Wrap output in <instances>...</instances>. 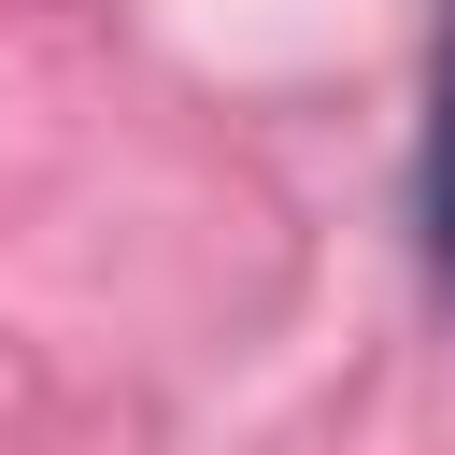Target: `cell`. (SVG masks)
Listing matches in <instances>:
<instances>
[{"mask_svg": "<svg viewBox=\"0 0 455 455\" xmlns=\"http://www.w3.org/2000/svg\"><path fill=\"white\" fill-rule=\"evenodd\" d=\"M427 242L455 270V14H441V71H427Z\"/></svg>", "mask_w": 455, "mask_h": 455, "instance_id": "cell-1", "label": "cell"}]
</instances>
